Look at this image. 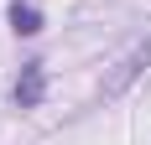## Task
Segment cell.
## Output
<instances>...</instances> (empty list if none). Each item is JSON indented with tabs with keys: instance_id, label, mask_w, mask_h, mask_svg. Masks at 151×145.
<instances>
[{
	"instance_id": "2",
	"label": "cell",
	"mask_w": 151,
	"mask_h": 145,
	"mask_svg": "<svg viewBox=\"0 0 151 145\" xmlns=\"http://www.w3.org/2000/svg\"><path fill=\"white\" fill-rule=\"evenodd\" d=\"M47 21H42V11L31 5V0H11V31L16 36H37Z\"/></svg>"
},
{
	"instance_id": "1",
	"label": "cell",
	"mask_w": 151,
	"mask_h": 145,
	"mask_svg": "<svg viewBox=\"0 0 151 145\" xmlns=\"http://www.w3.org/2000/svg\"><path fill=\"white\" fill-rule=\"evenodd\" d=\"M47 99V62H21V78L11 88V104L16 109H37Z\"/></svg>"
}]
</instances>
